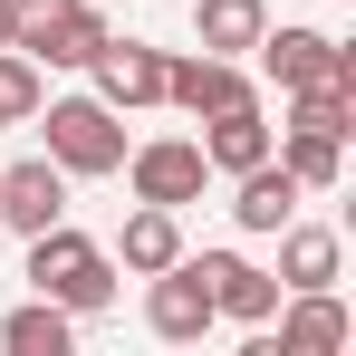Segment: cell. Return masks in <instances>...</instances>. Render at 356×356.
Wrapping results in <instances>:
<instances>
[{"label": "cell", "mask_w": 356, "mask_h": 356, "mask_svg": "<svg viewBox=\"0 0 356 356\" xmlns=\"http://www.w3.org/2000/svg\"><path fill=\"white\" fill-rule=\"evenodd\" d=\"M29 289L58 298L67 318H97V308H116V260L77 222H49V232H29Z\"/></svg>", "instance_id": "obj_1"}, {"label": "cell", "mask_w": 356, "mask_h": 356, "mask_svg": "<svg viewBox=\"0 0 356 356\" xmlns=\"http://www.w3.org/2000/svg\"><path fill=\"white\" fill-rule=\"evenodd\" d=\"M39 116H49V164L67 183H97L125 164V125L106 97H39Z\"/></svg>", "instance_id": "obj_2"}, {"label": "cell", "mask_w": 356, "mask_h": 356, "mask_svg": "<svg viewBox=\"0 0 356 356\" xmlns=\"http://www.w3.org/2000/svg\"><path fill=\"white\" fill-rule=\"evenodd\" d=\"M250 58H260V77H270L280 97L318 87V77H356V49H347V39H327V29H298V19H270V29L250 39Z\"/></svg>", "instance_id": "obj_3"}, {"label": "cell", "mask_w": 356, "mask_h": 356, "mask_svg": "<svg viewBox=\"0 0 356 356\" xmlns=\"http://www.w3.org/2000/svg\"><path fill=\"white\" fill-rule=\"evenodd\" d=\"M125 183H135V202H164V212H183V202H202V183H212V164H202V145L193 135H154V145H125Z\"/></svg>", "instance_id": "obj_4"}, {"label": "cell", "mask_w": 356, "mask_h": 356, "mask_svg": "<svg viewBox=\"0 0 356 356\" xmlns=\"http://www.w3.org/2000/svg\"><path fill=\"white\" fill-rule=\"evenodd\" d=\"M164 106H183V116H222V106H260V87H250L241 58L193 49V58H164Z\"/></svg>", "instance_id": "obj_5"}, {"label": "cell", "mask_w": 356, "mask_h": 356, "mask_svg": "<svg viewBox=\"0 0 356 356\" xmlns=\"http://www.w3.org/2000/svg\"><path fill=\"white\" fill-rule=\"evenodd\" d=\"M145 327H154L164 347H193V337L212 327V289H202L193 250H183V260H164V270L145 280Z\"/></svg>", "instance_id": "obj_6"}, {"label": "cell", "mask_w": 356, "mask_h": 356, "mask_svg": "<svg viewBox=\"0 0 356 356\" xmlns=\"http://www.w3.org/2000/svg\"><path fill=\"white\" fill-rule=\"evenodd\" d=\"M87 77H97V97H106V106H164V49H145V39H116V29H106V49H97V58H87Z\"/></svg>", "instance_id": "obj_7"}, {"label": "cell", "mask_w": 356, "mask_h": 356, "mask_svg": "<svg viewBox=\"0 0 356 356\" xmlns=\"http://www.w3.org/2000/svg\"><path fill=\"white\" fill-rule=\"evenodd\" d=\"M193 270H202V289H212V318H241V327H270V308H280V280H270V270H250L241 250H202Z\"/></svg>", "instance_id": "obj_8"}, {"label": "cell", "mask_w": 356, "mask_h": 356, "mask_svg": "<svg viewBox=\"0 0 356 356\" xmlns=\"http://www.w3.org/2000/svg\"><path fill=\"white\" fill-rule=\"evenodd\" d=\"M280 298H289V308H270V318H280L270 347H280V356H337L356 337L347 308H337V289H280Z\"/></svg>", "instance_id": "obj_9"}, {"label": "cell", "mask_w": 356, "mask_h": 356, "mask_svg": "<svg viewBox=\"0 0 356 356\" xmlns=\"http://www.w3.org/2000/svg\"><path fill=\"white\" fill-rule=\"evenodd\" d=\"M0 222L29 241V232H49V222H67V174L49 164V154H29V164H10L0 174Z\"/></svg>", "instance_id": "obj_10"}, {"label": "cell", "mask_w": 356, "mask_h": 356, "mask_svg": "<svg viewBox=\"0 0 356 356\" xmlns=\"http://www.w3.org/2000/svg\"><path fill=\"white\" fill-rule=\"evenodd\" d=\"M232 222H241V232H280V222H298V174L280 164V154H260L250 174H232Z\"/></svg>", "instance_id": "obj_11"}, {"label": "cell", "mask_w": 356, "mask_h": 356, "mask_svg": "<svg viewBox=\"0 0 356 356\" xmlns=\"http://www.w3.org/2000/svg\"><path fill=\"white\" fill-rule=\"evenodd\" d=\"M337 270H347V241L318 232V222H280V289H337Z\"/></svg>", "instance_id": "obj_12"}, {"label": "cell", "mask_w": 356, "mask_h": 356, "mask_svg": "<svg viewBox=\"0 0 356 356\" xmlns=\"http://www.w3.org/2000/svg\"><path fill=\"white\" fill-rule=\"evenodd\" d=\"M193 145H202V164H212V174H250L280 135H270V116H260V106H222V116H202V135H193Z\"/></svg>", "instance_id": "obj_13"}, {"label": "cell", "mask_w": 356, "mask_h": 356, "mask_svg": "<svg viewBox=\"0 0 356 356\" xmlns=\"http://www.w3.org/2000/svg\"><path fill=\"white\" fill-rule=\"evenodd\" d=\"M116 260L135 270V280H154L164 260H183V222L164 212V202H135V212H125V232H116Z\"/></svg>", "instance_id": "obj_14"}, {"label": "cell", "mask_w": 356, "mask_h": 356, "mask_svg": "<svg viewBox=\"0 0 356 356\" xmlns=\"http://www.w3.org/2000/svg\"><path fill=\"white\" fill-rule=\"evenodd\" d=\"M260 29H270V0H193V39L212 58H250Z\"/></svg>", "instance_id": "obj_15"}, {"label": "cell", "mask_w": 356, "mask_h": 356, "mask_svg": "<svg viewBox=\"0 0 356 356\" xmlns=\"http://www.w3.org/2000/svg\"><path fill=\"white\" fill-rule=\"evenodd\" d=\"M67 337H77V318H67L58 298H39V289H29V308L0 318V347L10 356H67Z\"/></svg>", "instance_id": "obj_16"}, {"label": "cell", "mask_w": 356, "mask_h": 356, "mask_svg": "<svg viewBox=\"0 0 356 356\" xmlns=\"http://www.w3.org/2000/svg\"><path fill=\"white\" fill-rule=\"evenodd\" d=\"M270 154L298 174V193H337V174H347V145H337V135H308V125H280Z\"/></svg>", "instance_id": "obj_17"}, {"label": "cell", "mask_w": 356, "mask_h": 356, "mask_svg": "<svg viewBox=\"0 0 356 356\" xmlns=\"http://www.w3.org/2000/svg\"><path fill=\"white\" fill-rule=\"evenodd\" d=\"M289 125L347 145V135H356V77H318V87H298V97H289Z\"/></svg>", "instance_id": "obj_18"}, {"label": "cell", "mask_w": 356, "mask_h": 356, "mask_svg": "<svg viewBox=\"0 0 356 356\" xmlns=\"http://www.w3.org/2000/svg\"><path fill=\"white\" fill-rule=\"evenodd\" d=\"M39 97H49V77L29 49H0V125H29L39 116Z\"/></svg>", "instance_id": "obj_19"}, {"label": "cell", "mask_w": 356, "mask_h": 356, "mask_svg": "<svg viewBox=\"0 0 356 356\" xmlns=\"http://www.w3.org/2000/svg\"><path fill=\"white\" fill-rule=\"evenodd\" d=\"M67 19H77V0H10V49L49 58V39H58Z\"/></svg>", "instance_id": "obj_20"}, {"label": "cell", "mask_w": 356, "mask_h": 356, "mask_svg": "<svg viewBox=\"0 0 356 356\" xmlns=\"http://www.w3.org/2000/svg\"><path fill=\"white\" fill-rule=\"evenodd\" d=\"M97 49H106V10H97V0H77V19L49 39V58H39V67H87Z\"/></svg>", "instance_id": "obj_21"}, {"label": "cell", "mask_w": 356, "mask_h": 356, "mask_svg": "<svg viewBox=\"0 0 356 356\" xmlns=\"http://www.w3.org/2000/svg\"><path fill=\"white\" fill-rule=\"evenodd\" d=\"M0 49H10V0H0Z\"/></svg>", "instance_id": "obj_22"}, {"label": "cell", "mask_w": 356, "mask_h": 356, "mask_svg": "<svg viewBox=\"0 0 356 356\" xmlns=\"http://www.w3.org/2000/svg\"><path fill=\"white\" fill-rule=\"evenodd\" d=\"M97 10H116V0H97Z\"/></svg>", "instance_id": "obj_23"}]
</instances>
